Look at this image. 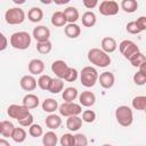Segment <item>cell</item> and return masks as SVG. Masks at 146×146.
Instances as JSON below:
<instances>
[{"label": "cell", "instance_id": "obj_10", "mask_svg": "<svg viewBox=\"0 0 146 146\" xmlns=\"http://www.w3.org/2000/svg\"><path fill=\"white\" fill-rule=\"evenodd\" d=\"M68 67L70 66L62 59L55 60L51 64V71H52V73H55V75L58 79H65V75L68 71Z\"/></svg>", "mask_w": 146, "mask_h": 146}, {"label": "cell", "instance_id": "obj_12", "mask_svg": "<svg viewBox=\"0 0 146 146\" xmlns=\"http://www.w3.org/2000/svg\"><path fill=\"white\" fill-rule=\"evenodd\" d=\"M27 68L31 75H41V73L44 71V63L39 58H33L30 60Z\"/></svg>", "mask_w": 146, "mask_h": 146}, {"label": "cell", "instance_id": "obj_15", "mask_svg": "<svg viewBox=\"0 0 146 146\" xmlns=\"http://www.w3.org/2000/svg\"><path fill=\"white\" fill-rule=\"evenodd\" d=\"M79 102H80V105H82L84 107H90V106L95 105L96 96L92 91H82L79 96Z\"/></svg>", "mask_w": 146, "mask_h": 146}, {"label": "cell", "instance_id": "obj_41", "mask_svg": "<svg viewBox=\"0 0 146 146\" xmlns=\"http://www.w3.org/2000/svg\"><path fill=\"white\" fill-rule=\"evenodd\" d=\"M133 82H135V84H137V86H144L145 83H146V75L145 74H143L141 72H137V73H135L133 74Z\"/></svg>", "mask_w": 146, "mask_h": 146}, {"label": "cell", "instance_id": "obj_6", "mask_svg": "<svg viewBox=\"0 0 146 146\" xmlns=\"http://www.w3.org/2000/svg\"><path fill=\"white\" fill-rule=\"evenodd\" d=\"M119 50L125 59H130L132 56L139 52V47L131 40H123L119 44Z\"/></svg>", "mask_w": 146, "mask_h": 146}, {"label": "cell", "instance_id": "obj_17", "mask_svg": "<svg viewBox=\"0 0 146 146\" xmlns=\"http://www.w3.org/2000/svg\"><path fill=\"white\" fill-rule=\"evenodd\" d=\"M14 130H15V125L13 124V122L7 120L0 122V133L3 138H11Z\"/></svg>", "mask_w": 146, "mask_h": 146}, {"label": "cell", "instance_id": "obj_18", "mask_svg": "<svg viewBox=\"0 0 146 146\" xmlns=\"http://www.w3.org/2000/svg\"><path fill=\"white\" fill-rule=\"evenodd\" d=\"M44 123H46V127L50 130H56L60 127L62 124V119L59 115H56V114H49L46 120H44Z\"/></svg>", "mask_w": 146, "mask_h": 146}, {"label": "cell", "instance_id": "obj_19", "mask_svg": "<svg viewBox=\"0 0 146 146\" xmlns=\"http://www.w3.org/2000/svg\"><path fill=\"white\" fill-rule=\"evenodd\" d=\"M64 32L67 38L75 39L81 34V27L75 23H70V24H66V26L64 27Z\"/></svg>", "mask_w": 146, "mask_h": 146}, {"label": "cell", "instance_id": "obj_29", "mask_svg": "<svg viewBox=\"0 0 146 146\" xmlns=\"http://www.w3.org/2000/svg\"><path fill=\"white\" fill-rule=\"evenodd\" d=\"M138 8V2L136 0H122L121 1V9L124 13L131 14L135 13Z\"/></svg>", "mask_w": 146, "mask_h": 146}, {"label": "cell", "instance_id": "obj_4", "mask_svg": "<svg viewBox=\"0 0 146 146\" xmlns=\"http://www.w3.org/2000/svg\"><path fill=\"white\" fill-rule=\"evenodd\" d=\"M115 119L122 127H129L133 122V112L129 106L121 105L115 110Z\"/></svg>", "mask_w": 146, "mask_h": 146}, {"label": "cell", "instance_id": "obj_38", "mask_svg": "<svg viewBox=\"0 0 146 146\" xmlns=\"http://www.w3.org/2000/svg\"><path fill=\"white\" fill-rule=\"evenodd\" d=\"M96 120V113L92 110H86L82 112V121L87 123H92Z\"/></svg>", "mask_w": 146, "mask_h": 146}, {"label": "cell", "instance_id": "obj_5", "mask_svg": "<svg viewBox=\"0 0 146 146\" xmlns=\"http://www.w3.org/2000/svg\"><path fill=\"white\" fill-rule=\"evenodd\" d=\"M5 21L9 25H17L22 24L25 21V13L22 8L19 7H13L7 9L5 13Z\"/></svg>", "mask_w": 146, "mask_h": 146}, {"label": "cell", "instance_id": "obj_28", "mask_svg": "<svg viewBox=\"0 0 146 146\" xmlns=\"http://www.w3.org/2000/svg\"><path fill=\"white\" fill-rule=\"evenodd\" d=\"M42 110L44 111V112H47V113H49V114H52L56 110H58V107H59V105H58V103H57V100L56 99H54V98H47V99H44L43 102H42Z\"/></svg>", "mask_w": 146, "mask_h": 146}, {"label": "cell", "instance_id": "obj_30", "mask_svg": "<svg viewBox=\"0 0 146 146\" xmlns=\"http://www.w3.org/2000/svg\"><path fill=\"white\" fill-rule=\"evenodd\" d=\"M131 105L137 111H145L146 110V96H136L131 100Z\"/></svg>", "mask_w": 146, "mask_h": 146}, {"label": "cell", "instance_id": "obj_16", "mask_svg": "<svg viewBox=\"0 0 146 146\" xmlns=\"http://www.w3.org/2000/svg\"><path fill=\"white\" fill-rule=\"evenodd\" d=\"M100 47H102V50H104L106 54H112V52H114L116 50L117 43H116V40L114 38H112V36H105L102 40Z\"/></svg>", "mask_w": 146, "mask_h": 146}, {"label": "cell", "instance_id": "obj_33", "mask_svg": "<svg viewBox=\"0 0 146 146\" xmlns=\"http://www.w3.org/2000/svg\"><path fill=\"white\" fill-rule=\"evenodd\" d=\"M11 139L15 143H18V144L25 141V139H26V131L23 128H15V130L13 132V136H11Z\"/></svg>", "mask_w": 146, "mask_h": 146}, {"label": "cell", "instance_id": "obj_14", "mask_svg": "<svg viewBox=\"0 0 146 146\" xmlns=\"http://www.w3.org/2000/svg\"><path fill=\"white\" fill-rule=\"evenodd\" d=\"M36 84H38V81L35 80V78L33 75H24L22 76L21 81H19V86L23 90L25 91H33L35 88H36Z\"/></svg>", "mask_w": 146, "mask_h": 146}, {"label": "cell", "instance_id": "obj_35", "mask_svg": "<svg viewBox=\"0 0 146 146\" xmlns=\"http://www.w3.org/2000/svg\"><path fill=\"white\" fill-rule=\"evenodd\" d=\"M129 62L131 63V65H132L133 67H140V65L146 62V57H145V55H144L143 52L139 51L138 54H136L135 56H132V57L129 59Z\"/></svg>", "mask_w": 146, "mask_h": 146}, {"label": "cell", "instance_id": "obj_1", "mask_svg": "<svg viewBox=\"0 0 146 146\" xmlns=\"http://www.w3.org/2000/svg\"><path fill=\"white\" fill-rule=\"evenodd\" d=\"M88 60L97 67H107L111 64V57L102 48H91L88 51Z\"/></svg>", "mask_w": 146, "mask_h": 146}, {"label": "cell", "instance_id": "obj_47", "mask_svg": "<svg viewBox=\"0 0 146 146\" xmlns=\"http://www.w3.org/2000/svg\"><path fill=\"white\" fill-rule=\"evenodd\" d=\"M0 146H10V144H9V141L6 140L5 138H1V139H0Z\"/></svg>", "mask_w": 146, "mask_h": 146}, {"label": "cell", "instance_id": "obj_24", "mask_svg": "<svg viewBox=\"0 0 146 146\" xmlns=\"http://www.w3.org/2000/svg\"><path fill=\"white\" fill-rule=\"evenodd\" d=\"M27 18L32 23H39L43 18V11L39 7H32L27 11Z\"/></svg>", "mask_w": 146, "mask_h": 146}, {"label": "cell", "instance_id": "obj_9", "mask_svg": "<svg viewBox=\"0 0 146 146\" xmlns=\"http://www.w3.org/2000/svg\"><path fill=\"white\" fill-rule=\"evenodd\" d=\"M98 10L104 16H114L119 13V3L114 0H104L99 3Z\"/></svg>", "mask_w": 146, "mask_h": 146}, {"label": "cell", "instance_id": "obj_7", "mask_svg": "<svg viewBox=\"0 0 146 146\" xmlns=\"http://www.w3.org/2000/svg\"><path fill=\"white\" fill-rule=\"evenodd\" d=\"M7 114L9 115V117L15 119L17 122L23 120L24 117H26L30 114V110L27 107H25L24 105H17V104H11L8 106L7 108Z\"/></svg>", "mask_w": 146, "mask_h": 146}, {"label": "cell", "instance_id": "obj_31", "mask_svg": "<svg viewBox=\"0 0 146 146\" xmlns=\"http://www.w3.org/2000/svg\"><path fill=\"white\" fill-rule=\"evenodd\" d=\"M51 81H52V78H50V76L47 75V74H41L40 78L38 79V86H39L40 89L46 90V91H49Z\"/></svg>", "mask_w": 146, "mask_h": 146}, {"label": "cell", "instance_id": "obj_20", "mask_svg": "<svg viewBox=\"0 0 146 146\" xmlns=\"http://www.w3.org/2000/svg\"><path fill=\"white\" fill-rule=\"evenodd\" d=\"M82 117H80L79 115H74V116H70L66 120V128L70 131H78L81 127H82Z\"/></svg>", "mask_w": 146, "mask_h": 146}, {"label": "cell", "instance_id": "obj_37", "mask_svg": "<svg viewBox=\"0 0 146 146\" xmlns=\"http://www.w3.org/2000/svg\"><path fill=\"white\" fill-rule=\"evenodd\" d=\"M59 143L62 146H74L75 138L72 133H63L59 138Z\"/></svg>", "mask_w": 146, "mask_h": 146}, {"label": "cell", "instance_id": "obj_46", "mask_svg": "<svg viewBox=\"0 0 146 146\" xmlns=\"http://www.w3.org/2000/svg\"><path fill=\"white\" fill-rule=\"evenodd\" d=\"M0 40H1V44H0V51H3L7 46H8V40H7V36L1 32L0 33Z\"/></svg>", "mask_w": 146, "mask_h": 146}, {"label": "cell", "instance_id": "obj_11", "mask_svg": "<svg viewBox=\"0 0 146 146\" xmlns=\"http://www.w3.org/2000/svg\"><path fill=\"white\" fill-rule=\"evenodd\" d=\"M32 36L36 40V42L48 41L50 38V30L44 25H39V26L33 29Z\"/></svg>", "mask_w": 146, "mask_h": 146}, {"label": "cell", "instance_id": "obj_21", "mask_svg": "<svg viewBox=\"0 0 146 146\" xmlns=\"http://www.w3.org/2000/svg\"><path fill=\"white\" fill-rule=\"evenodd\" d=\"M22 102H23L22 105H24L29 110H32V108L38 107L39 106V103H40L39 102V97L36 95H34V94H27V95H25L23 97V100Z\"/></svg>", "mask_w": 146, "mask_h": 146}, {"label": "cell", "instance_id": "obj_39", "mask_svg": "<svg viewBox=\"0 0 146 146\" xmlns=\"http://www.w3.org/2000/svg\"><path fill=\"white\" fill-rule=\"evenodd\" d=\"M78 76H79L78 70L74 68V67H68V71H67V73H66L64 80L67 81V82H74V81L78 79Z\"/></svg>", "mask_w": 146, "mask_h": 146}, {"label": "cell", "instance_id": "obj_48", "mask_svg": "<svg viewBox=\"0 0 146 146\" xmlns=\"http://www.w3.org/2000/svg\"><path fill=\"white\" fill-rule=\"evenodd\" d=\"M139 72H141L143 74H145V75H146V62H145L144 64H141V65H140V67H139Z\"/></svg>", "mask_w": 146, "mask_h": 146}, {"label": "cell", "instance_id": "obj_22", "mask_svg": "<svg viewBox=\"0 0 146 146\" xmlns=\"http://www.w3.org/2000/svg\"><path fill=\"white\" fill-rule=\"evenodd\" d=\"M81 22H82V25L86 26V27H92L95 26L96 22H97V17H96V14L94 11H86L82 14V17H81Z\"/></svg>", "mask_w": 146, "mask_h": 146}, {"label": "cell", "instance_id": "obj_36", "mask_svg": "<svg viewBox=\"0 0 146 146\" xmlns=\"http://www.w3.org/2000/svg\"><path fill=\"white\" fill-rule=\"evenodd\" d=\"M29 133H30L31 137L38 138V137L43 136V129H42V127L40 124L33 123L31 127H29Z\"/></svg>", "mask_w": 146, "mask_h": 146}, {"label": "cell", "instance_id": "obj_2", "mask_svg": "<svg viewBox=\"0 0 146 146\" xmlns=\"http://www.w3.org/2000/svg\"><path fill=\"white\" fill-rule=\"evenodd\" d=\"M31 35L25 31L15 32L10 35V46L18 50H25L31 46Z\"/></svg>", "mask_w": 146, "mask_h": 146}, {"label": "cell", "instance_id": "obj_13", "mask_svg": "<svg viewBox=\"0 0 146 146\" xmlns=\"http://www.w3.org/2000/svg\"><path fill=\"white\" fill-rule=\"evenodd\" d=\"M98 82L100 83V86L104 88V89H110L114 86V82H115V76L112 72L110 71H106V72H103L100 73L99 78H98Z\"/></svg>", "mask_w": 146, "mask_h": 146}, {"label": "cell", "instance_id": "obj_44", "mask_svg": "<svg viewBox=\"0 0 146 146\" xmlns=\"http://www.w3.org/2000/svg\"><path fill=\"white\" fill-rule=\"evenodd\" d=\"M18 123L22 125V127H31L33 124V115L30 113L26 117H24L23 120L18 121Z\"/></svg>", "mask_w": 146, "mask_h": 146}, {"label": "cell", "instance_id": "obj_27", "mask_svg": "<svg viewBox=\"0 0 146 146\" xmlns=\"http://www.w3.org/2000/svg\"><path fill=\"white\" fill-rule=\"evenodd\" d=\"M57 143H58V137L52 130L43 133V137H42V145L43 146H56Z\"/></svg>", "mask_w": 146, "mask_h": 146}, {"label": "cell", "instance_id": "obj_50", "mask_svg": "<svg viewBox=\"0 0 146 146\" xmlns=\"http://www.w3.org/2000/svg\"><path fill=\"white\" fill-rule=\"evenodd\" d=\"M145 113H146V110H145Z\"/></svg>", "mask_w": 146, "mask_h": 146}, {"label": "cell", "instance_id": "obj_42", "mask_svg": "<svg viewBox=\"0 0 146 146\" xmlns=\"http://www.w3.org/2000/svg\"><path fill=\"white\" fill-rule=\"evenodd\" d=\"M125 30H127V32H128V33H130V34H139V33H140L139 29L137 27L136 21L129 22V23L125 25Z\"/></svg>", "mask_w": 146, "mask_h": 146}, {"label": "cell", "instance_id": "obj_40", "mask_svg": "<svg viewBox=\"0 0 146 146\" xmlns=\"http://www.w3.org/2000/svg\"><path fill=\"white\" fill-rule=\"evenodd\" d=\"M75 144L74 146H88V138L83 133H76L74 135Z\"/></svg>", "mask_w": 146, "mask_h": 146}, {"label": "cell", "instance_id": "obj_45", "mask_svg": "<svg viewBox=\"0 0 146 146\" xmlns=\"http://www.w3.org/2000/svg\"><path fill=\"white\" fill-rule=\"evenodd\" d=\"M82 3H83V6H84L87 9H92V8H95L96 6H98V1H97V0H83Z\"/></svg>", "mask_w": 146, "mask_h": 146}, {"label": "cell", "instance_id": "obj_25", "mask_svg": "<svg viewBox=\"0 0 146 146\" xmlns=\"http://www.w3.org/2000/svg\"><path fill=\"white\" fill-rule=\"evenodd\" d=\"M67 19L64 15V11H55L51 15V24L56 27H62V26H66Z\"/></svg>", "mask_w": 146, "mask_h": 146}, {"label": "cell", "instance_id": "obj_8", "mask_svg": "<svg viewBox=\"0 0 146 146\" xmlns=\"http://www.w3.org/2000/svg\"><path fill=\"white\" fill-rule=\"evenodd\" d=\"M58 111H59V114L63 115V116H66V117H70V116H74V115H79L82 113V107L80 104H76V103H63L62 105H59L58 107Z\"/></svg>", "mask_w": 146, "mask_h": 146}, {"label": "cell", "instance_id": "obj_34", "mask_svg": "<svg viewBox=\"0 0 146 146\" xmlns=\"http://www.w3.org/2000/svg\"><path fill=\"white\" fill-rule=\"evenodd\" d=\"M52 49V43L48 40V41H43V42H36V50L38 52L42 54V55H47L51 51Z\"/></svg>", "mask_w": 146, "mask_h": 146}, {"label": "cell", "instance_id": "obj_26", "mask_svg": "<svg viewBox=\"0 0 146 146\" xmlns=\"http://www.w3.org/2000/svg\"><path fill=\"white\" fill-rule=\"evenodd\" d=\"M64 15H65L68 24L70 23H75L79 19V17H80L79 10L75 7H73V6H70V7L65 8L64 9Z\"/></svg>", "mask_w": 146, "mask_h": 146}, {"label": "cell", "instance_id": "obj_23", "mask_svg": "<svg viewBox=\"0 0 146 146\" xmlns=\"http://www.w3.org/2000/svg\"><path fill=\"white\" fill-rule=\"evenodd\" d=\"M79 94H78V89L74 87H67L63 90L62 97L64 99L65 103H73L76 98H78Z\"/></svg>", "mask_w": 146, "mask_h": 146}, {"label": "cell", "instance_id": "obj_32", "mask_svg": "<svg viewBox=\"0 0 146 146\" xmlns=\"http://www.w3.org/2000/svg\"><path fill=\"white\" fill-rule=\"evenodd\" d=\"M64 90V82L62 79H52L50 88H49V92L51 94H59L60 91Z\"/></svg>", "mask_w": 146, "mask_h": 146}, {"label": "cell", "instance_id": "obj_43", "mask_svg": "<svg viewBox=\"0 0 146 146\" xmlns=\"http://www.w3.org/2000/svg\"><path fill=\"white\" fill-rule=\"evenodd\" d=\"M136 24H137V27L139 29L140 32L146 31V16H140V17H138L137 21H136Z\"/></svg>", "mask_w": 146, "mask_h": 146}, {"label": "cell", "instance_id": "obj_3", "mask_svg": "<svg viewBox=\"0 0 146 146\" xmlns=\"http://www.w3.org/2000/svg\"><path fill=\"white\" fill-rule=\"evenodd\" d=\"M99 74L97 72V70L92 66H86L81 70L80 72V81L81 84L86 88H91L96 84V82L98 81Z\"/></svg>", "mask_w": 146, "mask_h": 146}, {"label": "cell", "instance_id": "obj_49", "mask_svg": "<svg viewBox=\"0 0 146 146\" xmlns=\"http://www.w3.org/2000/svg\"><path fill=\"white\" fill-rule=\"evenodd\" d=\"M102 146H113V145H111V144H104V145H102Z\"/></svg>", "mask_w": 146, "mask_h": 146}]
</instances>
